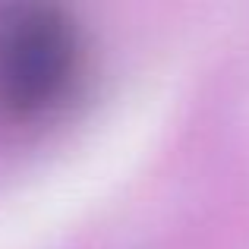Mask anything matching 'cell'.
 Returning a JSON list of instances; mask_svg holds the SVG:
<instances>
[{
    "label": "cell",
    "mask_w": 249,
    "mask_h": 249,
    "mask_svg": "<svg viewBox=\"0 0 249 249\" xmlns=\"http://www.w3.org/2000/svg\"><path fill=\"white\" fill-rule=\"evenodd\" d=\"M82 70L76 19L48 0L0 3V114L41 117L63 101Z\"/></svg>",
    "instance_id": "6da1fadb"
}]
</instances>
